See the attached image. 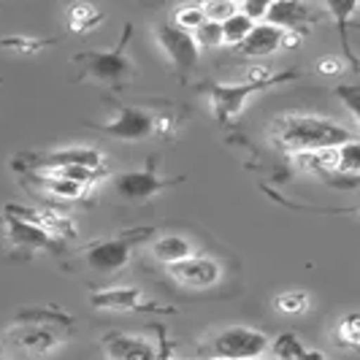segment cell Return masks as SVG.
<instances>
[{
  "mask_svg": "<svg viewBox=\"0 0 360 360\" xmlns=\"http://www.w3.org/2000/svg\"><path fill=\"white\" fill-rule=\"evenodd\" d=\"M274 139L290 155H311V152L336 149V146L347 144L352 139V133L328 117L290 114L274 125Z\"/></svg>",
  "mask_w": 360,
  "mask_h": 360,
  "instance_id": "obj_1",
  "label": "cell"
},
{
  "mask_svg": "<svg viewBox=\"0 0 360 360\" xmlns=\"http://www.w3.org/2000/svg\"><path fill=\"white\" fill-rule=\"evenodd\" d=\"M298 79V73H279L274 76L271 82H244V84H212L209 87V103H212V111H214L217 122L219 125H228L233 122L236 117H241V111L247 108L250 98H255L257 92L269 90L274 84H285V82H292Z\"/></svg>",
  "mask_w": 360,
  "mask_h": 360,
  "instance_id": "obj_2",
  "label": "cell"
},
{
  "mask_svg": "<svg viewBox=\"0 0 360 360\" xmlns=\"http://www.w3.org/2000/svg\"><path fill=\"white\" fill-rule=\"evenodd\" d=\"M152 236V228H139V231H130V233L114 236V238H103V241H92L84 247V263L92 271H101V274H114V271L125 269L130 263V252L136 244H141L144 238Z\"/></svg>",
  "mask_w": 360,
  "mask_h": 360,
  "instance_id": "obj_3",
  "label": "cell"
},
{
  "mask_svg": "<svg viewBox=\"0 0 360 360\" xmlns=\"http://www.w3.org/2000/svg\"><path fill=\"white\" fill-rule=\"evenodd\" d=\"M133 38V25H125L122 36L117 41V46L111 52H84L76 54L73 60L84 65V71L90 73L98 82H108V84H120L130 73V60L125 57V49Z\"/></svg>",
  "mask_w": 360,
  "mask_h": 360,
  "instance_id": "obj_4",
  "label": "cell"
},
{
  "mask_svg": "<svg viewBox=\"0 0 360 360\" xmlns=\"http://www.w3.org/2000/svg\"><path fill=\"white\" fill-rule=\"evenodd\" d=\"M214 355L217 358H228V360H257L266 349H269V339L266 333L252 330V328H228L222 330L214 339Z\"/></svg>",
  "mask_w": 360,
  "mask_h": 360,
  "instance_id": "obj_5",
  "label": "cell"
},
{
  "mask_svg": "<svg viewBox=\"0 0 360 360\" xmlns=\"http://www.w3.org/2000/svg\"><path fill=\"white\" fill-rule=\"evenodd\" d=\"M155 38L160 44V49L165 52V57L176 65L179 73H190L200 60V46L195 44V36L176 27L174 22H165L155 30Z\"/></svg>",
  "mask_w": 360,
  "mask_h": 360,
  "instance_id": "obj_6",
  "label": "cell"
},
{
  "mask_svg": "<svg viewBox=\"0 0 360 360\" xmlns=\"http://www.w3.org/2000/svg\"><path fill=\"white\" fill-rule=\"evenodd\" d=\"M176 181H181V176H176V179H162V176H158L155 162H152V165H146L144 171H122V174H117L114 181H111V187H114V193L120 198L141 203V200H149L152 195H158L160 190L176 184Z\"/></svg>",
  "mask_w": 360,
  "mask_h": 360,
  "instance_id": "obj_7",
  "label": "cell"
},
{
  "mask_svg": "<svg viewBox=\"0 0 360 360\" xmlns=\"http://www.w3.org/2000/svg\"><path fill=\"white\" fill-rule=\"evenodd\" d=\"M168 274L184 285V288H193V290H206V288H214L217 282L222 279V269L217 263L214 257H206V255H193L181 263H174L168 266Z\"/></svg>",
  "mask_w": 360,
  "mask_h": 360,
  "instance_id": "obj_8",
  "label": "cell"
},
{
  "mask_svg": "<svg viewBox=\"0 0 360 360\" xmlns=\"http://www.w3.org/2000/svg\"><path fill=\"white\" fill-rule=\"evenodd\" d=\"M101 130L111 139H120V141H141V139H149L158 127H155V117L149 111L125 106L120 108V114L111 122L101 125Z\"/></svg>",
  "mask_w": 360,
  "mask_h": 360,
  "instance_id": "obj_9",
  "label": "cell"
},
{
  "mask_svg": "<svg viewBox=\"0 0 360 360\" xmlns=\"http://www.w3.org/2000/svg\"><path fill=\"white\" fill-rule=\"evenodd\" d=\"M90 304L95 309H108V311H174L168 307H158V304H146L144 295L139 288H111L98 290L90 295Z\"/></svg>",
  "mask_w": 360,
  "mask_h": 360,
  "instance_id": "obj_10",
  "label": "cell"
},
{
  "mask_svg": "<svg viewBox=\"0 0 360 360\" xmlns=\"http://www.w3.org/2000/svg\"><path fill=\"white\" fill-rule=\"evenodd\" d=\"M108 360H158V347L141 339V336H127V333H108L103 339Z\"/></svg>",
  "mask_w": 360,
  "mask_h": 360,
  "instance_id": "obj_11",
  "label": "cell"
},
{
  "mask_svg": "<svg viewBox=\"0 0 360 360\" xmlns=\"http://www.w3.org/2000/svg\"><path fill=\"white\" fill-rule=\"evenodd\" d=\"M63 165H84L90 171H98L106 165V158L101 149L95 146H71V149H57V152H49L46 158L38 160V168L46 171V168H63Z\"/></svg>",
  "mask_w": 360,
  "mask_h": 360,
  "instance_id": "obj_12",
  "label": "cell"
},
{
  "mask_svg": "<svg viewBox=\"0 0 360 360\" xmlns=\"http://www.w3.org/2000/svg\"><path fill=\"white\" fill-rule=\"evenodd\" d=\"M6 236H8V241L14 247H27V250H49L54 238L44 225L14 214L6 217Z\"/></svg>",
  "mask_w": 360,
  "mask_h": 360,
  "instance_id": "obj_13",
  "label": "cell"
},
{
  "mask_svg": "<svg viewBox=\"0 0 360 360\" xmlns=\"http://www.w3.org/2000/svg\"><path fill=\"white\" fill-rule=\"evenodd\" d=\"M285 30H279V27H274V25H255V30L247 36V41L238 46V54H244V57H269V54L279 52V49H285Z\"/></svg>",
  "mask_w": 360,
  "mask_h": 360,
  "instance_id": "obj_14",
  "label": "cell"
},
{
  "mask_svg": "<svg viewBox=\"0 0 360 360\" xmlns=\"http://www.w3.org/2000/svg\"><path fill=\"white\" fill-rule=\"evenodd\" d=\"M11 339H14V342L22 347V349L33 352V355L52 352L54 347L60 344V336L54 333L49 325H36V323L17 325V328L11 330Z\"/></svg>",
  "mask_w": 360,
  "mask_h": 360,
  "instance_id": "obj_15",
  "label": "cell"
},
{
  "mask_svg": "<svg viewBox=\"0 0 360 360\" xmlns=\"http://www.w3.org/2000/svg\"><path fill=\"white\" fill-rule=\"evenodd\" d=\"M304 22H309V6L298 3V0H276L269 6V14H266V25H274L279 30H298Z\"/></svg>",
  "mask_w": 360,
  "mask_h": 360,
  "instance_id": "obj_16",
  "label": "cell"
},
{
  "mask_svg": "<svg viewBox=\"0 0 360 360\" xmlns=\"http://www.w3.org/2000/svg\"><path fill=\"white\" fill-rule=\"evenodd\" d=\"M193 244L184 238V236H162L152 244V257L162 263V266H174L181 263L187 257H193Z\"/></svg>",
  "mask_w": 360,
  "mask_h": 360,
  "instance_id": "obj_17",
  "label": "cell"
},
{
  "mask_svg": "<svg viewBox=\"0 0 360 360\" xmlns=\"http://www.w3.org/2000/svg\"><path fill=\"white\" fill-rule=\"evenodd\" d=\"M274 352H276L279 360H325L323 352L309 349L307 344L301 342L295 333H282V336L274 342Z\"/></svg>",
  "mask_w": 360,
  "mask_h": 360,
  "instance_id": "obj_18",
  "label": "cell"
},
{
  "mask_svg": "<svg viewBox=\"0 0 360 360\" xmlns=\"http://www.w3.org/2000/svg\"><path fill=\"white\" fill-rule=\"evenodd\" d=\"M325 8H328L333 17H336V25H339V36H342V46H344V57H347V63H349V65L358 71L360 63H358V57L352 54V46H349V38H347V25H349V17L358 11L360 6H358V3H328Z\"/></svg>",
  "mask_w": 360,
  "mask_h": 360,
  "instance_id": "obj_19",
  "label": "cell"
},
{
  "mask_svg": "<svg viewBox=\"0 0 360 360\" xmlns=\"http://www.w3.org/2000/svg\"><path fill=\"white\" fill-rule=\"evenodd\" d=\"M336 174L360 179V139H349L347 144L336 146Z\"/></svg>",
  "mask_w": 360,
  "mask_h": 360,
  "instance_id": "obj_20",
  "label": "cell"
},
{
  "mask_svg": "<svg viewBox=\"0 0 360 360\" xmlns=\"http://www.w3.org/2000/svg\"><path fill=\"white\" fill-rule=\"evenodd\" d=\"M38 181H41V187H44L49 195L63 198V200H76L87 193L84 184H76V181H71V179H60V176H38Z\"/></svg>",
  "mask_w": 360,
  "mask_h": 360,
  "instance_id": "obj_21",
  "label": "cell"
},
{
  "mask_svg": "<svg viewBox=\"0 0 360 360\" xmlns=\"http://www.w3.org/2000/svg\"><path fill=\"white\" fill-rule=\"evenodd\" d=\"M101 8H95L92 3H76L68 11V22H71L73 33H84V30H92L95 25H101Z\"/></svg>",
  "mask_w": 360,
  "mask_h": 360,
  "instance_id": "obj_22",
  "label": "cell"
},
{
  "mask_svg": "<svg viewBox=\"0 0 360 360\" xmlns=\"http://www.w3.org/2000/svg\"><path fill=\"white\" fill-rule=\"evenodd\" d=\"M252 30H255V22L250 17H244L241 11H238L236 17L228 19L225 25H222V36H225V44H228V46H236V49H238V46L247 41V36H250Z\"/></svg>",
  "mask_w": 360,
  "mask_h": 360,
  "instance_id": "obj_23",
  "label": "cell"
},
{
  "mask_svg": "<svg viewBox=\"0 0 360 360\" xmlns=\"http://www.w3.org/2000/svg\"><path fill=\"white\" fill-rule=\"evenodd\" d=\"M339 342L349 349H360V309L349 311L339 323Z\"/></svg>",
  "mask_w": 360,
  "mask_h": 360,
  "instance_id": "obj_24",
  "label": "cell"
},
{
  "mask_svg": "<svg viewBox=\"0 0 360 360\" xmlns=\"http://www.w3.org/2000/svg\"><path fill=\"white\" fill-rule=\"evenodd\" d=\"M274 307L279 309V311H285V314H301V311L309 309V295L304 290H290V292L276 295Z\"/></svg>",
  "mask_w": 360,
  "mask_h": 360,
  "instance_id": "obj_25",
  "label": "cell"
},
{
  "mask_svg": "<svg viewBox=\"0 0 360 360\" xmlns=\"http://www.w3.org/2000/svg\"><path fill=\"white\" fill-rule=\"evenodd\" d=\"M203 14L209 22L225 25L228 19L238 14V3H233V0H209V3H203Z\"/></svg>",
  "mask_w": 360,
  "mask_h": 360,
  "instance_id": "obj_26",
  "label": "cell"
},
{
  "mask_svg": "<svg viewBox=\"0 0 360 360\" xmlns=\"http://www.w3.org/2000/svg\"><path fill=\"white\" fill-rule=\"evenodd\" d=\"M195 36V44H198L200 49H214V46H225V36H222V25H217V22H203L198 30L193 33Z\"/></svg>",
  "mask_w": 360,
  "mask_h": 360,
  "instance_id": "obj_27",
  "label": "cell"
},
{
  "mask_svg": "<svg viewBox=\"0 0 360 360\" xmlns=\"http://www.w3.org/2000/svg\"><path fill=\"white\" fill-rule=\"evenodd\" d=\"M206 22V14H203V6H181L174 17V25L187 30V33H195L200 25Z\"/></svg>",
  "mask_w": 360,
  "mask_h": 360,
  "instance_id": "obj_28",
  "label": "cell"
},
{
  "mask_svg": "<svg viewBox=\"0 0 360 360\" xmlns=\"http://www.w3.org/2000/svg\"><path fill=\"white\" fill-rule=\"evenodd\" d=\"M333 92H336V98H339L344 106L352 111V117L360 122V87H352V84H339Z\"/></svg>",
  "mask_w": 360,
  "mask_h": 360,
  "instance_id": "obj_29",
  "label": "cell"
},
{
  "mask_svg": "<svg viewBox=\"0 0 360 360\" xmlns=\"http://www.w3.org/2000/svg\"><path fill=\"white\" fill-rule=\"evenodd\" d=\"M269 0H244L241 6H238V11L244 14V17H250L255 25H263L266 22V14H269Z\"/></svg>",
  "mask_w": 360,
  "mask_h": 360,
  "instance_id": "obj_30",
  "label": "cell"
},
{
  "mask_svg": "<svg viewBox=\"0 0 360 360\" xmlns=\"http://www.w3.org/2000/svg\"><path fill=\"white\" fill-rule=\"evenodd\" d=\"M0 46L6 49H19V52H38L44 46V41H36V38H3Z\"/></svg>",
  "mask_w": 360,
  "mask_h": 360,
  "instance_id": "obj_31",
  "label": "cell"
},
{
  "mask_svg": "<svg viewBox=\"0 0 360 360\" xmlns=\"http://www.w3.org/2000/svg\"><path fill=\"white\" fill-rule=\"evenodd\" d=\"M155 333L160 339V347H158V360H176L174 358V344L168 342V333L162 325H155Z\"/></svg>",
  "mask_w": 360,
  "mask_h": 360,
  "instance_id": "obj_32",
  "label": "cell"
},
{
  "mask_svg": "<svg viewBox=\"0 0 360 360\" xmlns=\"http://www.w3.org/2000/svg\"><path fill=\"white\" fill-rule=\"evenodd\" d=\"M317 71L320 73H342L344 71V60H339V57H320L317 60Z\"/></svg>",
  "mask_w": 360,
  "mask_h": 360,
  "instance_id": "obj_33",
  "label": "cell"
},
{
  "mask_svg": "<svg viewBox=\"0 0 360 360\" xmlns=\"http://www.w3.org/2000/svg\"><path fill=\"white\" fill-rule=\"evenodd\" d=\"M212 360H228V358H217V355H214V358H212Z\"/></svg>",
  "mask_w": 360,
  "mask_h": 360,
  "instance_id": "obj_34",
  "label": "cell"
},
{
  "mask_svg": "<svg viewBox=\"0 0 360 360\" xmlns=\"http://www.w3.org/2000/svg\"><path fill=\"white\" fill-rule=\"evenodd\" d=\"M358 181H360V179H358Z\"/></svg>",
  "mask_w": 360,
  "mask_h": 360,
  "instance_id": "obj_35",
  "label": "cell"
}]
</instances>
